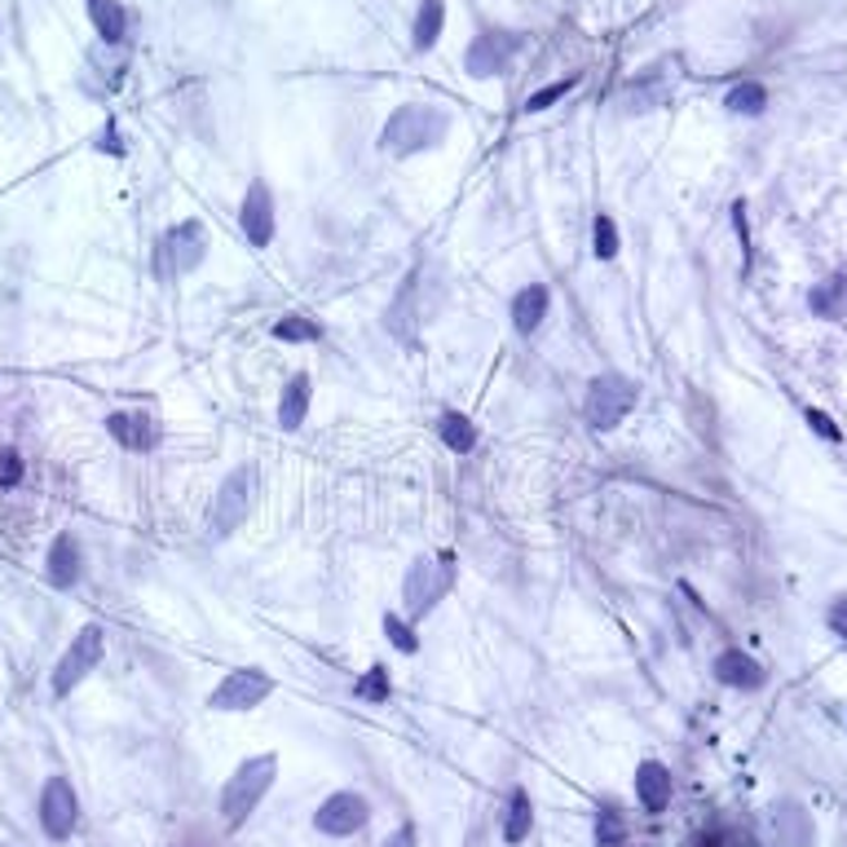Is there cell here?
<instances>
[{"mask_svg": "<svg viewBox=\"0 0 847 847\" xmlns=\"http://www.w3.org/2000/svg\"><path fill=\"white\" fill-rule=\"evenodd\" d=\"M768 830H773V847H808L812 843V816L790 799L768 812Z\"/></svg>", "mask_w": 847, "mask_h": 847, "instance_id": "cell-20", "label": "cell"}, {"mask_svg": "<svg viewBox=\"0 0 847 847\" xmlns=\"http://www.w3.org/2000/svg\"><path fill=\"white\" fill-rule=\"evenodd\" d=\"M460 583V557L455 552H429L415 557L406 578H402V613L419 627Z\"/></svg>", "mask_w": 847, "mask_h": 847, "instance_id": "cell-3", "label": "cell"}, {"mask_svg": "<svg viewBox=\"0 0 847 847\" xmlns=\"http://www.w3.org/2000/svg\"><path fill=\"white\" fill-rule=\"evenodd\" d=\"M97 151H111V155H124V146H120V138H116V124H106V129H102V142H97Z\"/></svg>", "mask_w": 847, "mask_h": 847, "instance_id": "cell-38", "label": "cell"}, {"mask_svg": "<svg viewBox=\"0 0 847 847\" xmlns=\"http://www.w3.org/2000/svg\"><path fill=\"white\" fill-rule=\"evenodd\" d=\"M808 309H812V318H825V323H843L847 318V274H825L821 283H812Z\"/></svg>", "mask_w": 847, "mask_h": 847, "instance_id": "cell-21", "label": "cell"}, {"mask_svg": "<svg viewBox=\"0 0 847 847\" xmlns=\"http://www.w3.org/2000/svg\"><path fill=\"white\" fill-rule=\"evenodd\" d=\"M88 5V19H93V32L102 36V45H124L129 36V10L120 0H84Z\"/></svg>", "mask_w": 847, "mask_h": 847, "instance_id": "cell-23", "label": "cell"}, {"mask_svg": "<svg viewBox=\"0 0 847 847\" xmlns=\"http://www.w3.org/2000/svg\"><path fill=\"white\" fill-rule=\"evenodd\" d=\"M451 133V116L433 102H402L380 129V151L393 159H410L419 151L442 146Z\"/></svg>", "mask_w": 847, "mask_h": 847, "instance_id": "cell-1", "label": "cell"}, {"mask_svg": "<svg viewBox=\"0 0 847 847\" xmlns=\"http://www.w3.org/2000/svg\"><path fill=\"white\" fill-rule=\"evenodd\" d=\"M578 84H583V71H574V75H565V80H552V84H544L539 93H529L521 111H525V116H544V111H552L557 102H565Z\"/></svg>", "mask_w": 847, "mask_h": 847, "instance_id": "cell-28", "label": "cell"}, {"mask_svg": "<svg viewBox=\"0 0 847 847\" xmlns=\"http://www.w3.org/2000/svg\"><path fill=\"white\" fill-rule=\"evenodd\" d=\"M548 309H552V287L548 283H525V287H516L512 300H508L512 332L516 336H535L548 323Z\"/></svg>", "mask_w": 847, "mask_h": 847, "instance_id": "cell-13", "label": "cell"}, {"mask_svg": "<svg viewBox=\"0 0 847 847\" xmlns=\"http://www.w3.org/2000/svg\"><path fill=\"white\" fill-rule=\"evenodd\" d=\"M724 106H728L732 116H764L768 111V88L760 80H741V84L728 88Z\"/></svg>", "mask_w": 847, "mask_h": 847, "instance_id": "cell-27", "label": "cell"}, {"mask_svg": "<svg viewBox=\"0 0 847 847\" xmlns=\"http://www.w3.org/2000/svg\"><path fill=\"white\" fill-rule=\"evenodd\" d=\"M521 45H525V32H516V27H486V32L473 36V45L464 53V71L473 80H490V75H499V71L512 67V58L521 53Z\"/></svg>", "mask_w": 847, "mask_h": 847, "instance_id": "cell-8", "label": "cell"}, {"mask_svg": "<svg viewBox=\"0 0 847 847\" xmlns=\"http://www.w3.org/2000/svg\"><path fill=\"white\" fill-rule=\"evenodd\" d=\"M106 433H111L124 451L146 455V451L159 446V419L146 415V410H111L106 415Z\"/></svg>", "mask_w": 847, "mask_h": 847, "instance_id": "cell-14", "label": "cell"}, {"mask_svg": "<svg viewBox=\"0 0 847 847\" xmlns=\"http://www.w3.org/2000/svg\"><path fill=\"white\" fill-rule=\"evenodd\" d=\"M529 830H535V799H529L525 786H512L508 816H503V843H525Z\"/></svg>", "mask_w": 847, "mask_h": 847, "instance_id": "cell-25", "label": "cell"}, {"mask_svg": "<svg viewBox=\"0 0 847 847\" xmlns=\"http://www.w3.org/2000/svg\"><path fill=\"white\" fill-rule=\"evenodd\" d=\"M239 230L248 239V248L265 252L274 248V235H278V203H274V190L265 177H252L248 190H243V203H239Z\"/></svg>", "mask_w": 847, "mask_h": 847, "instance_id": "cell-10", "label": "cell"}, {"mask_svg": "<svg viewBox=\"0 0 847 847\" xmlns=\"http://www.w3.org/2000/svg\"><path fill=\"white\" fill-rule=\"evenodd\" d=\"M622 252V239H618V222L609 212H596L592 217V257L596 261H613Z\"/></svg>", "mask_w": 847, "mask_h": 847, "instance_id": "cell-31", "label": "cell"}, {"mask_svg": "<svg viewBox=\"0 0 847 847\" xmlns=\"http://www.w3.org/2000/svg\"><path fill=\"white\" fill-rule=\"evenodd\" d=\"M106 658V627L102 622H84L71 645L62 649L58 667H53V697H67L71 689H80L88 680V671H97V663Z\"/></svg>", "mask_w": 847, "mask_h": 847, "instance_id": "cell-7", "label": "cell"}, {"mask_svg": "<svg viewBox=\"0 0 847 847\" xmlns=\"http://www.w3.org/2000/svg\"><path fill=\"white\" fill-rule=\"evenodd\" d=\"M23 473H27V464H23V455H19L14 446H5V451H0V490H14V486H23Z\"/></svg>", "mask_w": 847, "mask_h": 847, "instance_id": "cell-33", "label": "cell"}, {"mask_svg": "<svg viewBox=\"0 0 847 847\" xmlns=\"http://www.w3.org/2000/svg\"><path fill=\"white\" fill-rule=\"evenodd\" d=\"M274 777H278V755H248L230 782L222 786V825L226 830H243L248 816L261 808V799L274 790Z\"/></svg>", "mask_w": 847, "mask_h": 847, "instance_id": "cell-4", "label": "cell"}, {"mask_svg": "<svg viewBox=\"0 0 847 847\" xmlns=\"http://www.w3.org/2000/svg\"><path fill=\"white\" fill-rule=\"evenodd\" d=\"M635 402H641V384H635L631 375L622 371H605L587 384L583 393V419H587V429L592 433H613L618 423L635 410Z\"/></svg>", "mask_w": 847, "mask_h": 847, "instance_id": "cell-5", "label": "cell"}, {"mask_svg": "<svg viewBox=\"0 0 847 847\" xmlns=\"http://www.w3.org/2000/svg\"><path fill=\"white\" fill-rule=\"evenodd\" d=\"M419 318H423V309H419V296H415V274H406V283L397 287L393 305L384 309V327H389L402 345H410V341H415V327H419Z\"/></svg>", "mask_w": 847, "mask_h": 847, "instance_id": "cell-19", "label": "cell"}, {"mask_svg": "<svg viewBox=\"0 0 847 847\" xmlns=\"http://www.w3.org/2000/svg\"><path fill=\"white\" fill-rule=\"evenodd\" d=\"M257 490H261V468L257 464H235L207 499V512H203L207 539L222 544V539L239 535V529L248 525V516H252V508H257Z\"/></svg>", "mask_w": 847, "mask_h": 847, "instance_id": "cell-2", "label": "cell"}, {"mask_svg": "<svg viewBox=\"0 0 847 847\" xmlns=\"http://www.w3.org/2000/svg\"><path fill=\"white\" fill-rule=\"evenodd\" d=\"M732 230H737V239H741V248H747V274H751V226H747V203H732Z\"/></svg>", "mask_w": 847, "mask_h": 847, "instance_id": "cell-36", "label": "cell"}, {"mask_svg": "<svg viewBox=\"0 0 847 847\" xmlns=\"http://www.w3.org/2000/svg\"><path fill=\"white\" fill-rule=\"evenodd\" d=\"M803 419H808V429H812L816 438H825V442H843V429H838V423H834L825 410L808 406V410H803Z\"/></svg>", "mask_w": 847, "mask_h": 847, "instance_id": "cell-34", "label": "cell"}, {"mask_svg": "<svg viewBox=\"0 0 847 847\" xmlns=\"http://www.w3.org/2000/svg\"><path fill=\"white\" fill-rule=\"evenodd\" d=\"M270 336L283 341V345H318L327 332H323V323H318V318H309V313H283L278 323L270 327Z\"/></svg>", "mask_w": 847, "mask_h": 847, "instance_id": "cell-26", "label": "cell"}, {"mask_svg": "<svg viewBox=\"0 0 847 847\" xmlns=\"http://www.w3.org/2000/svg\"><path fill=\"white\" fill-rule=\"evenodd\" d=\"M309 406H313V375L309 371H291L283 380V393H278V429L296 433L300 423L309 419Z\"/></svg>", "mask_w": 847, "mask_h": 847, "instance_id": "cell-18", "label": "cell"}, {"mask_svg": "<svg viewBox=\"0 0 847 847\" xmlns=\"http://www.w3.org/2000/svg\"><path fill=\"white\" fill-rule=\"evenodd\" d=\"M203 261H207V230L194 217L168 226L155 243V278L159 283H177V278L194 274Z\"/></svg>", "mask_w": 847, "mask_h": 847, "instance_id": "cell-6", "label": "cell"}, {"mask_svg": "<svg viewBox=\"0 0 847 847\" xmlns=\"http://www.w3.org/2000/svg\"><path fill=\"white\" fill-rule=\"evenodd\" d=\"M354 697L358 702H371V706H384L389 697H393V680H389V667L384 663H375V667H367V676L354 684Z\"/></svg>", "mask_w": 847, "mask_h": 847, "instance_id": "cell-32", "label": "cell"}, {"mask_svg": "<svg viewBox=\"0 0 847 847\" xmlns=\"http://www.w3.org/2000/svg\"><path fill=\"white\" fill-rule=\"evenodd\" d=\"M627 834H631L627 816L613 803H600L596 808V847H627Z\"/></svg>", "mask_w": 847, "mask_h": 847, "instance_id": "cell-29", "label": "cell"}, {"mask_svg": "<svg viewBox=\"0 0 847 847\" xmlns=\"http://www.w3.org/2000/svg\"><path fill=\"white\" fill-rule=\"evenodd\" d=\"M380 847H419V830H415V821H402Z\"/></svg>", "mask_w": 847, "mask_h": 847, "instance_id": "cell-37", "label": "cell"}, {"mask_svg": "<svg viewBox=\"0 0 847 847\" xmlns=\"http://www.w3.org/2000/svg\"><path fill=\"white\" fill-rule=\"evenodd\" d=\"M274 689H278V684H274L270 671H261V667H235V671H226V680H222L217 689L207 693V706L222 711V715H239V711L261 706Z\"/></svg>", "mask_w": 847, "mask_h": 847, "instance_id": "cell-9", "label": "cell"}, {"mask_svg": "<svg viewBox=\"0 0 847 847\" xmlns=\"http://www.w3.org/2000/svg\"><path fill=\"white\" fill-rule=\"evenodd\" d=\"M384 635H389V645H393L397 654H406V658L419 654V627H415L406 613L389 609V613H384Z\"/></svg>", "mask_w": 847, "mask_h": 847, "instance_id": "cell-30", "label": "cell"}, {"mask_svg": "<svg viewBox=\"0 0 847 847\" xmlns=\"http://www.w3.org/2000/svg\"><path fill=\"white\" fill-rule=\"evenodd\" d=\"M438 438L451 455H473L477 451V423L464 410H442L438 415Z\"/></svg>", "mask_w": 847, "mask_h": 847, "instance_id": "cell-24", "label": "cell"}, {"mask_svg": "<svg viewBox=\"0 0 847 847\" xmlns=\"http://www.w3.org/2000/svg\"><path fill=\"white\" fill-rule=\"evenodd\" d=\"M825 627L838 635V641H847V596H834L830 609H825Z\"/></svg>", "mask_w": 847, "mask_h": 847, "instance_id": "cell-35", "label": "cell"}, {"mask_svg": "<svg viewBox=\"0 0 847 847\" xmlns=\"http://www.w3.org/2000/svg\"><path fill=\"white\" fill-rule=\"evenodd\" d=\"M36 816H40V830L53 843H67L75 834V825H80V795H75V786L67 777H49L45 790H40Z\"/></svg>", "mask_w": 847, "mask_h": 847, "instance_id": "cell-12", "label": "cell"}, {"mask_svg": "<svg viewBox=\"0 0 847 847\" xmlns=\"http://www.w3.org/2000/svg\"><path fill=\"white\" fill-rule=\"evenodd\" d=\"M45 574H49V583H53L58 592L80 587V578H84V552H80V539L71 535V529L53 535L49 557H45Z\"/></svg>", "mask_w": 847, "mask_h": 847, "instance_id": "cell-16", "label": "cell"}, {"mask_svg": "<svg viewBox=\"0 0 847 847\" xmlns=\"http://www.w3.org/2000/svg\"><path fill=\"white\" fill-rule=\"evenodd\" d=\"M671 790H676V777H671L667 764H658V760L635 764V803H641L649 816H658L671 803Z\"/></svg>", "mask_w": 847, "mask_h": 847, "instance_id": "cell-17", "label": "cell"}, {"mask_svg": "<svg viewBox=\"0 0 847 847\" xmlns=\"http://www.w3.org/2000/svg\"><path fill=\"white\" fill-rule=\"evenodd\" d=\"M367 821H371V803L358 790H336L313 812V830L327 834V838H349V834L367 830Z\"/></svg>", "mask_w": 847, "mask_h": 847, "instance_id": "cell-11", "label": "cell"}, {"mask_svg": "<svg viewBox=\"0 0 847 847\" xmlns=\"http://www.w3.org/2000/svg\"><path fill=\"white\" fill-rule=\"evenodd\" d=\"M711 671H715V680H719L724 689H741V693H755V689L768 684L764 663H755L747 649H724V654H715Z\"/></svg>", "mask_w": 847, "mask_h": 847, "instance_id": "cell-15", "label": "cell"}, {"mask_svg": "<svg viewBox=\"0 0 847 847\" xmlns=\"http://www.w3.org/2000/svg\"><path fill=\"white\" fill-rule=\"evenodd\" d=\"M446 32V0H419L415 10V27H410V49L429 53Z\"/></svg>", "mask_w": 847, "mask_h": 847, "instance_id": "cell-22", "label": "cell"}]
</instances>
